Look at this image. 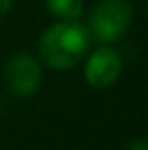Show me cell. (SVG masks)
Instances as JSON below:
<instances>
[{"instance_id": "1", "label": "cell", "mask_w": 148, "mask_h": 150, "mask_svg": "<svg viewBox=\"0 0 148 150\" xmlns=\"http://www.w3.org/2000/svg\"><path fill=\"white\" fill-rule=\"evenodd\" d=\"M89 43L91 37L87 26L79 21H57L43 30L39 39V55L47 67L67 71L85 59Z\"/></svg>"}, {"instance_id": "2", "label": "cell", "mask_w": 148, "mask_h": 150, "mask_svg": "<svg viewBox=\"0 0 148 150\" xmlns=\"http://www.w3.org/2000/svg\"><path fill=\"white\" fill-rule=\"evenodd\" d=\"M132 16L130 0H98L87 18V33L101 45L116 43L128 33Z\"/></svg>"}, {"instance_id": "3", "label": "cell", "mask_w": 148, "mask_h": 150, "mask_svg": "<svg viewBox=\"0 0 148 150\" xmlns=\"http://www.w3.org/2000/svg\"><path fill=\"white\" fill-rule=\"evenodd\" d=\"M41 81H43V67L35 55L26 51H18L6 61L4 83L14 96L18 98L35 96L41 87Z\"/></svg>"}, {"instance_id": "4", "label": "cell", "mask_w": 148, "mask_h": 150, "mask_svg": "<svg viewBox=\"0 0 148 150\" xmlns=\"http://www.w3.org/2000/svg\"><path fill=\"white\" fill-rule=\"evenodd\" d=\"M122 67V55L110 45H101L89 53L83 67V75L93 89H108L120 79Z\"/></svg>"}, {"instance_id": "5", "label": "cell", "mask_w": 148, "mask_h": 150, "mask_svg": "<svg viewBox=\"0 0 148 150\" xmlns=\"http://www.w3.org/2000/svg\"><path fill=\"white\" fill-rule=\"evenodd\" d=\"M45 8L57 21H79L83 14V0H45Z\"/></svg>"}, {"instance_id": "6", "label": "cell", "mask_w": 148, "mask_h": 150, "mask_svg": "<svg viewBox=\"0 0 148 150\" xmlns=\"http://www.w3.org/2000/svg\"><path fill=\"white\" fill-rule=\"evenodd\" d=\"M12 2H14V0H0V18H4V16L10 12Z\"/></svg>"}, {"instance_id": "7", "label": "cell", "mask_w": 148, "mask_h": 150, "mask_svg": "<svg viewBox=\"0 0 148 150\" xmlns=\"http://www.w3.org/2000/svg\"><path fill=\"white\" fill-rule=\"evenodd\" d=\"M128 150H148V140H136L128 146Z\"/></svg>"}, {"instance_id": "8", "label": "cell", "mask_w": 148, "mask_h": 150, "mask_svg": "<svg viewBox=\"0 0 148 150\" xmlns=\"http://www.w3.org/2000/svg\"><path fill=\"white\" fill-rule=\"evenodd\" d=\"M146 10H148V0H146Z\"/></svg>"}]
</instances>
